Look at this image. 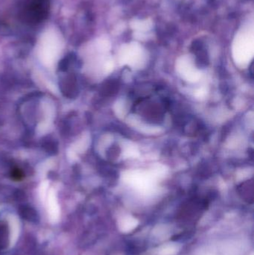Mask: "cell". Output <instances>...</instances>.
I'll list each match as a JSON object with an SVG mask.
<instances>
[{"mask_svg": "<svg viewBox=\"0 0 254 255\" xmlns=\"http://www.w3.org/2000/svg\"><path fill=\"white\" fill-rule=\"evenodd\" d=\"M50 4L51 0H17L16 16L24 25L37 26L47 19Z\"/></svg>", "mask_w": 254, "mask_h": 255, "instance_id": "1", "label": "cell"}]
</instances>
